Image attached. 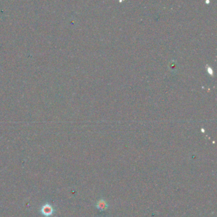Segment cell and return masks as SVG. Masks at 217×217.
I'll list each match as a JSON object with an SVG mask.
<instances>
[{
	"mask_svg": "<svg viewBox=\"0 0 217 217\" xmlns=\"http://www.w3.org/2000/svg\"><path fill=\"white\" fill-rule=\"evenodd\" d=\"M96 207L100 211H105L108 208V204L105 200L101 199L97 202L96 204Z\"/></svg>",
	"mask_w": 217,
	"mask_h": 217,
	"instance_id": "cell-1",
	"label": "cell"
}]
</instances>
